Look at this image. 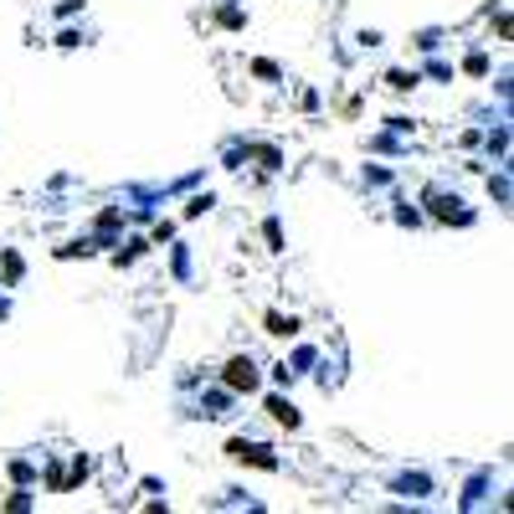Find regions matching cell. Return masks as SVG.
<instances>
[{"mask_svg":"<svg viewBox=\"0 0 514 514\" xmlns=\"http://www.w3.org/2000/svg\"><path fill=\"white\" fill-rule=\"evenodd\" d=\"M232 386H252V366H242L237 360V366H232Z\"/></svg>","mask_w":514,"mask_h":514,"instance_id":"obj_1","label":"cell"}]
</instances>
